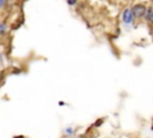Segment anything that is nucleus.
Masks as SVG:
<instances>
[{
    "instance_id": "obj_5",
    "label": "nucleus",
    "mask_w": 153,
    "mask_h": 138,
    "mask_svg": "<svg viewBox=\"0 0 153 138\" xmlns=\"http://www.w3.org/2000/svg\"><path fill=\"white\" fill-rule=\"evenodd\" d=\"M73 133H74V128H73V127H71V126H69V127H67V128L65 130V134H66L67 137L72 136Z\"/></svg>"
},
{
    "instance_id": "obj_10",
    "label": "nucleus",
    "mask_w": 153,
    "mask_h": 138,
    "mask_svg": "<svg viewBox=\"0 0 153 138\" xmlns=\"http://www.w3.org/2000/svg\"><path fill=\"white\" fill-rule=\"evenodd\" d=\"M0 76H1V71H0Z\"/></svg>"
},
{
    "instance_id": "obj_1",
    "label": "nucleus",
    "mask_w": 153,
    "mask_h": 138,
    "mask_svg": "<svg viewBox=\"0 0 153 138\" xmlns=\"http://www.w3.org/2000/svg\"><path fill=\"white\" fill-rule=\"evenodd\" d=\"M131 13L134 16V18H137V19H141V18H145V14H146V10L147 7L143 5V4H135L131 6Z\"/></svg>"
},
{
    "instance_id": "obj_2",
    "label": "nucleus",
    "mask_w": 153,
    "mask_h": 138,
    "mask_svg": "<svg viewBox=\"0 0 153 138\" xmlns=\"http://www.w3.org/2000/svg\"><path fill=\"white\" fill-rule=\"evenodd\" d=\"M133 19H134V16L131 13L130 7H126L124 11L122 12V20H123V23L127 24V25H129V24L133 23Z\"/></svg>"
},
{
    "instance_id": "obj_7",
    "label": "nucleus",
    "mask_w": 153,
    "mask_h": 138,
    "mask_svg": "<svg viewBox=\"0 0 153 138\" xmlns=\"http://www.w3.org/2000/svg\"><path fill=\"white\" fill-rule=\"evenodd\" d=\"M102 122H103V120H102V119H98V120H97V122L94 124V126H96V127H98L99 125H102Z\"/></svg>"
},
{
    "instance_id": "obj_3",
    "label": "nucleus",
    "mask_w": 153,
    "mask_h": 138,
    "mask_svg": "<svg viewBox=\"0 0 153 138\" xmlns=\"http://www.w3.org/2000/svg\"><path fill=\"white\" fill-rule=\"evenodd\" d=\"M145 18H146L147 22H149L151 24H153V8H152V7H148V8L146 10Z\"/></svg>"
},
{
    "instance_id": "obj_4",
    "label": "nucleus",
    "mask_w": 153,
    "mask_h": 138,
    "mask_svg": "<svg viewBox=\"0 0 153 138\" xmlns=\"http://www.w3.org/2000/svg\"><path fill=\"white\" fill-rule=\"evenodd\" d=\"M6 32H7V24L4 23V22H1L0 23V36L5 35Z\"/></svg>"
},
{
    "instance_id": "obj_9",
    "label": "nucleus",
    "mask_w": 153,
    "mask_h": 138,
    "mask_svg": "<svg viewBox=\"0 0 153 138\" xmlns=\"http://www.w3.org/2000/svg\"><path fill=\"white\" fill-rule=\"evenodd\" d=\"M14 138H24L23 136H17V137H14Z\"/></svg>"
},
{
    "instance_id": "obj_11",
    "label": "nucleus",
    "mask_w": 153,
    "mask_h": 138,
    "mask_svg": "<svg viewBox=\"0 0 153 138\" xmlns=\"http://www.w3.org/2000/svg\"><path fill=\"white\" fill-rule=\"evenodd\" d=\"M80 138H84V137H80Z\"/></svg>"
},
{
    "instance_id": "obj_6",
    "label": "nucleus",
    "mask_w": 153,
    "mask_h": 138,
    "mask_svg": "<svg viewBox=\"0 0 153 138\" xmlns=\"http://www.w3.org/2000/svg\"><path fill=\"white\" fill-rule=\"evenodd\" d=\"M66 1H67L68 6H74V5H76V2H78V0H66Z\"/></svg>"
},
{
    "instance_id": "obj_8",
    "label": "nucleus",
    "mask_w": 153,
    "mask_h": 138,
    "mask_svg": "<svg viewBox=\"0 0 153 138\" xmlns=\"http://www.w3.org/2000/svg\"><path fill=\"white\" fill-rule=\"evenodd\" d=\"M6 1H7V0H0V8H2V7L5 6V4H6Z\"/></svg>"
}]
</instances>
